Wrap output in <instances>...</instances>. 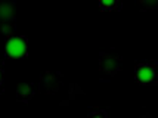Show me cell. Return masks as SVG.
<instances>
[{"instance_id": "6da1fadb", "label": "cell", "mask_w": 158, "mask_h": 118, "mask_svg": "<svg viewBox=\"0 0 158 118\" xmlns=\"http://www.w3.org/2000/svg\"><path fill=\"white\" fill-rule=\"evenodd\" d=\"M7 58H24L28 52V42L25 37L22 35H14L10 34L6 40V46H5Z\"/></svg>"}, {"instance_id": "7a4b0ae2", "label": "cell", "mask_w": 158, "mask_h": 118, "mask_svg": "<svg viewBox=\"0 0 158 118\" xmlns=\"http://www.w3.org/2000/svg\"><path fill=\"white\" fill-rule=\"evenodd\" d=\"M136 81L140 84L158 83V65L157 63H138L135 68Z\"/></svg>"}, {"instance_id": "3957f363", "label": "cell", "mask_w": 158, "mask_h": 118, "mask_svg": "<svg viewBox=\"0 0 158 118\" xmlns=\"http://www.w3.org/2000/svg\"><path fill=\"white\" fill-rule=\"evenodd\" d=\"M121 63V58L117 55H111V53H102L101 55V61H99V67L101 71L105 74H115V71H118Z\"/></svg>"}, {"instance_id": "277c9868", "label": "cell", "mask_w": 158, "mask_h": 118, "mask_svg": "<svg viewBox=\"0 0 158 118\" xmlns=\"http://www.w3.org/2000/svg\"><path fill=\"white\" fill-rule=\"evenodd\" d=\"M59 77L56 75V74H52V72H49V74H44V75L41 77V83H40V89L43 93H53L59 89Z\"/></svg>"}, {"instance_id": "5b68a950", "label": "cell", "mask_w": 158, "mask_h": 118, "mask_svg": "<svg viewBox=\"0 0 158 118\" xmlns=\"http://www.w3.org/2000/svg\"><path fill=\"white\" fill-rule=\"evenodd\" d=\"M0 19H3V21L14 19V2H10V0L0 2Z\"/></svg>"}, {"instance_id": "8992f818", "label": "cell", "mask_w": 158, "mask_h": 118, "mask_svg": "<svg viewBox=\"0 0 158 118\" xmlns=\"http://www.w3.org/2000/svg\"><path fill=\"white\" fill-rule=\"evenodd\" d=\"M34 95V92H33V87L30 86V84L24 83V84H19L18 86V90H16V99L21 100V102H27L30 100L31 97Z\"/></svg>"}, {"instance_id": "52a82bcc", "label": "cell", "mask_w": 158, "mask_h": 118, "mask_svg": "<svg viewBox=\"0 0 158 118\" xmlns=\"http://www.w3.org/2000/svg\"><path fill=\"white\" fill-rule=\"evenodd\" d=\"M99 5L103 10H114L120 6V0H99Z\"/></svg>"}, {"instance_id": "ba28073f", "label": "cell", "mask_w": 158, "mask_h": 118, "mask_svg": "<svg viewBox=\"0 0 158 118\" xmlns=\"http://www.w3.org/2000/svg\"><path fill=\"white\" fill-rule=\"evenodd\" d=\"M138 5L143 10H152L158 9V0H138Z\"/></svg>"}, {"instance_id": "9c48e42d", "label": "cell", "mask_w": 158, "mask_h": 118, "mask_svg": "<svg viewBox=\"0 0 158 118\" xmlns=\"http://www.w3.org/2000/svg\"><path fill=\"white\" fill-rule=\"evenodd\" d=\"M3 83V70H2V67H0V86Z\"/></svg>"}]
</instances>
